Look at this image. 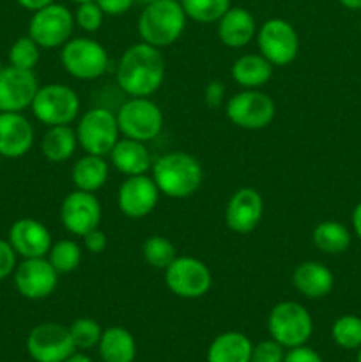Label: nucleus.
I'll list each match as a JSON object with an SVG mask.
<instances>
[{"label":"nucleus","mask_w":361,"mask_h":362,"mask_svg":"<svg viewBox=\"0 0 361 362\" xmlns=\"http://www.w3.org/2000/svg\"><path fill=\"white\" fill-rule=\"evenodd\" d=\"M166 76V62L161 49L140 41L122 53L115 80L130 98H151L159 90Z\"/></svg>","instance_id":"nucleus-1"},{"label":"nucleus","mask_w":361,"mask_h":362,"mask_svg":"<svg viewBox=\"0 0 361 362\" xmlns=\"http://www.w3.org/2000/svg\"><path fill=\"white\" fill-rule=\"evenodd\" d=\"M151 172L159 193L173 200L193 197L204 180V170L198 159L183 151L163 154L152 163Z\"/></svg>","instance_id":"nucleus-2"},{"label":"nucleus","mask_w":361,"mask_h":362,"mask_svg":"<svg viewBox=\"0 0 361 362\" xmlns=\"http://www.w3.org/2000/svg\"><path fill=\"white\" fill-rule=\"evenodd\" d=\"M186 20L179 0H156L144 6L138 18V34L142 41L161 49L179 41Z\"/></svg>","instance_id":"nucleus-3"},{"label":"nucleus","mask_w":361,"mask_h":362,"mask_svg":"<svg viewBox=\"0 0 361 362\" xmlns=\"http://www.w3.org/2000/svg\"><path fill=\"white\" fill-rule=\"evenodd\" d=\"M268 329L271 338L283 349H294L306 345L314 332V320L303 304L282 300L269 311Z\"/></svg>","instance_id":"nucleus-4"},{"label":"nucleus","mask_w":361,"mask_h":362,"mask_svg":"<svg viewBox=\"0 0 361 362\" xmlns=\"http://www.w3.org/2000/svg\"><path fill=\"white\" fill-rule=\"evenodd\" d=\"M80 98L69 85L50 83L39 87L30 110L45 126H69L80 115Z\"/></svg>","instance_id":"nucleus-5"},{"label":"nucleus","mask_w":361,"mask_h":362,"mask_svg":"<svg viewBox=\"0 0 361 362\" xmlns=\"http://www.w3.org/2000/svg\"><path fill=\"white\" fill-rule=\"evenodd\" d=\"M115 117L122 136L144 144L156 140L165 124L161 108L151 98H130L120 105Z\"/></svg>","instance_id":"nucleus-6"},{"label":"nucleus","mask_w":361,"mask_h":362,"mask_svg":"<svg viewBox=\"0 0 361 362\" xmlns=\"http://www.w3.org/2000/svg\"><path fill=\"white\" fill-rule=\"evenodd\" d=\"M60 64L76 80H98L108 71V52L101 42L91 37L69 39L60 49Z\"/></svg>","instance_id":"nucleus-7"},{"label":"nucleus","mask_w":361,"mask_h":362,"mask_svg":"<svg viewBox=\"0 0 361 362\" xmlns=\"http://www.w3.org/2000/svg\"><path fill=\"white\" fill-rule=\"evenodd\" d=\"M78 145L85 154L106 156L120 138L119 124L115 113L108 108H91L78 119L76 126Z\"/></svg>","instance_id":"nucleus-8"},{"label":"nucleus","mask_w":361,"mask_h":362,"mask_svg":"<svg viewBox=\"0 0 361 362\" xmlns=\"http://www.w3.org/2000/svg\"><path fill=\"white\" fill-rule=\"evenodd\" d=\"M227 119L234 126L248 131L265 129L275 120L276 105L258 88H244L225 103Z\"/></svg>","instance_id":"nucleus-9"},{"label":"nucleus","mask_w":361,"mask_h":362,"mask_svg":"<svg viewBox=\"0 0 361 362\" xmlns=\"http://www.w3.org/2000/svg\"><path fill=\"white\" fill-rule=\"evenodd\" d=\"M258 53L275 67L289 66L299 52V35L292 23L283 18H271L257 28Z\"/></svg>","instance_id":"nucleus-10"},{"label":"nucleus","mask_w":361,"mask_h":362,"mask_svg":"<svg viewBox=\"0 0 361 362\" xmlns=\"http://www.w3.org/2000/svg\"><path fill=\"white\" fill-rule=\"evenodd\" d=\"M74 28V16L62 4H50L32 13L28 21V35L41 48H62L71 39Z\"/></svg>","instance_id":"nucleus-11"},{"label":"nucleus","mask_w":361,"mask_h":362,"mask_svg":"<svg viewBox=\"0 0 361 362\" xmlns=\"http://www.w3.org/2000/svg\"><path fill=\"white\" fill-rule=\"evenodd\" d=\"M165 285L180 299H200L211 290V269L195 257H177L165 269Z\"/></svg>","instance_id":"nucleus-12"},{"label":"nucleus","mask_w":361,"mask_h":362,"mask_svg":"<svg viewBox=\"0 0 361 362\" xmlns=\"http://www.w3.org/2000/svg\"><path fill=\"white\" fill-rule=\"evenodd\" d=\"M27 352L35 362H64L76 352L69 327L45 322L28 332Z\"/></svg>","instance_id":"nucleus-13"},{"label":"nucleus","mask_w":361,"mask_h":362,"mask_svg":"<svg viewBox=\"0 0 361 362\" xmlns=\"http://www.w3.org/2000/svg\"><path fill=\"white\" fill-rule=\"evenodd\" d=\"M18 293L28 300H41L52 296L59 285V272L48 258H23L13 272Z\"/></svg>","instance_id":"nucleus-14"},{"label":"nucleus","mask_w":361,"mask_h":362,"mask_svg":"<svg viewBox=\"0 0 361 362\" xmlns=\"http://www.w3.org/2000/svg\"><path fill=\"white\" fill-rule=\"evenodd\" d=\"M103 218L101 202L96 193L74 189L60 205V223L71 235L84 237L91 230L99 228Z\"/></svg>","instance_id":"nucleus-15"},{"label":"nucleus","mask_w":361,"mask_h":362,"mask_svg":"<svg viewBox=\"0 0 361 362\" xmlns=\"http://www.w3.org/2000/svg\"><path fill=\"white\" fill-rule=\"evenodd\" d=\"M39 81L34 71L14 66L0 67V112H23L30 108Z\"/></svg>","instance_id":"nucleus-16"},{"label":"nucleus","mask_w":361,"mask_h":362,"mask_svg":"<svg viewBox=\"0 0 361 362\" xmlns=\"http://www.w3.org/2000/svg\"><path fill=\"white\" fill-rule=\"evenodd\" d=\"M159 189L152 177H126L117 191V207L126 218L142 219L151 214L159 202Z\"/></svg>","instance_id":"nucleus-17"},{"label":"nucleus","mask_w":361,"mask_h":362,"mask_svg":"<svg viewBox=\"0 0 361 362\" xmlns=\"http://www.w3.org/2000/svg\"><path fill=\"white\" fill-rule=\"evenodd\" d=\"M264 218V198L253 187L234 191L225 207V223L232 232L250 233Z\"/></svg>","instance_id":"nucleus-18"},{"label":"nucleus","mask_w":361,"mask_h":362,"mask_svg":"<svg viewBox=\"0 0 361 362\" xmlns=\"http://www.w3.org/2000/svg\"><path fill=\"white\" fill-rule=\"evenodd\" d=\"M7 240L21 258H42L48 255L53 239L50 230L34 218H21L11 225Z\"/></svg>","instance_id":"nucleus-19"},{"label":"nucleus","mask_w":361,"mask_h":362,"mask_svg":"<svg viewBox=\"0 0 361 362\" xmlns=\"http://www.w3.org/2000/svg\"><path fill=\"white\" fill-rule=\"evenodd\" d=\"M34 127L21 112H0V156L18 159L34 145Z\"/></svg>","instance_id":"nucleus-20"},{"label":"nucleus","mask_w":361,"mask_h":362,"mask_svg":"<svg viewBox=\"0 0 361 362\" xmlns=\"http://www.w3.org/2000/svg\"><path fill=\"white\" fill-rule=\"evenodd\" d=\"M110 163L124 177L145 175L152 168V156L147 144L133 138H119L110 151Z\"/></svg>","instance_id":"nucleus-21"},{"label":"nucleus","mask_w":361,"mask_h":362,"mask_svg":"<svg viewBox=\"0 0 361 362\" xmlns=\"http://www.w3.org/2000/svg\"><path fill=\"white\" fill-rule=\"evenodd\" d=\"M216 25L219 41L229 48H244L257 35L253 14L244 7H230Z\"/></svg>","instance_id":"nucleus-22"},{"label":"nucleus","mask_w":361,"mask_h":362,"mask_svg":"<svg viewBox=\"0 0 361 362\" xmlns=\"http://www.w3.org/2000/svg\"><path fill=\"white\" fill-rule=\"evenodd\" d=\"M292 285L308 299H322L335 286V276L321 262H301L292 272Z\"/></svg>","instance_id":"nucleus-23"},{"label":"nucleus","mask_w":361,"mask_h":362,"mask_svg":"<svg viewBox=\"0 0 361 362\" xmlns=\"http://www.w3.org/2000/svg\"><path fill=\"white\" fill-rule=\"evenodd\" d=\"M273 69L275 66L260 53H246L232 64L230 76L243 88H260L271 80Z\"/></svg>","instance_id":"nucleus-24"},{"label":"nucleus","mask_w":361,"mask_h":362,"mask_svg":"<svg viewBox=\"0 0 361 362\" xmlns=\"http://www.w3.org/2000/svg\"><path fill=\"white\" fill-rule=\"evenodd\" d=\"M250 338L243 332L227 331L216 336L207 349V362H251Z\"/></svg>","instance_id":"nucleus-25"},{"label":"nucleus","mask_w":361,"mask_h":362,"mask_svg":"<svg viewBox=\"0 0 361 362\" xmlns=\"http://www.w3.org/2000/svg\"><path fill=\"white\" fill-rule=\"evenodd\" d=\"M110 175V166L103 156L85 154L78 159L71 170V180L74 187L87 193H96L106 184Z\"/></svg>","instance_id":"nucleus-26"},{"label":"nucleus","mask_w":361,"mask_h":362,"mask_svg":"<svg viewBox=\"0 0 361 362\" xmlns=\"http://www.w3.org/2000/svg\"><path fill=\"white\" fill-rule=\"evenodd\" d=\"M98 350L103 362H134L137 341L127 329L113 325L103 331Z\"/></svg>","instance_id":"nucleus-27"},{"label":"nucleus","mask_w":361,"mask_h":362,"mask_svg":"<svg viewBox=\"0 0 361 362\" xmlns=\"http://www.w3.org/2000/svg\"><path fill=\"white\" fill-rule=\"evenodd\" d=\"M78 148L76 129L71 126H52L48 127L41 140V152L48 161L64 163Z\"/></svg>","instance_id":"nucleus-28"},{"label":"nucleus","mask_w":361,"mask_h":362,"mask_svg":"<svg viewBox=\"0 0 361 362\" xmlns=\"http://www.w3.org/2000/svg\"><path fill=\"white\" fill-rule=\"evenodd\" d=\"M311 239L317 250L326 255H340L350 246V232L345 225L338 221L319 223L314 228Z\"/></svg>","instance_id":"nucleus-29"},{"label":"nucleus","mask_w":361,"mask_h":362,"mask_svg":"<svg viewBox=\"0 0 361 362\" xmlns=\"http://www.w3.org/2000/svg\"><path fill=\"white\" fill-rule=\"evenodd\" d=\"M46 258L59 276L71 274L81 264V246L73 239H60L52 244Z\"/></svg>","instance_id":"nucleus-30"},{"label":"nucleus","mask_w":361,"mask_h":362,"mask_svg":"<svg viewBox=\"0 0 361 362\" xmlns=\"http://www.w3.org/2000/svg\"><path fill=\"white\" fill-rule=\"evenodd\" d=\"M142 257L149 267L156 269V271H165L177 258V250L172 240H168L166 237L152 235L142 246Z\"/></svg>","instance_id":"nucleus-31"},{"label":"nucleus","mask_w":361,"mask_h":362,"mask_svg":"<svg viewBox=\"0 0 361 362\" xmlns=\"http://www.w3.org/2000/svg\"><path fill=\"white\" fill-rule=\"evenodd\" d=\"M184 13L197 23H218L230 9V0H179Z\"/></svg>","instance_id":"nucleus-32"},{"label":"nucleus","mask_w":361,"mask_h":362,"mask_svg":"<svg viewBox=\"0 0 361 362\" xmlns=\"http://www.w3.org/2000/svg\"><path fill=\"white\" fill-rule=\"evenodd\" d=\"M331 338L340 349L357 350L361 346V318L356 315L336 318L331 327Z\"/></svg>","instance_id":"nucleus-33"},{"label":"nucleus","mask_w":361,"mask_h":362,"mask_svg":"<svg viewBox=\"0 0 361 362\" xmlns=\"http://www.w3.org/2000/svg\"><path fill=\"white\" fill-rule=\"evenodd\" d=\"M39 59H41V46L30 35L18 37L9 48V64L20 69L34 71Z\"/></svg>","instance_id":"nucleus-34"},{"label":"nucleus","mask_w":361,"mask_h":362,"mask_svg":"<svg viewBox=\"0 0 361 362\" xmlns=\"http://www.w3.org/2000/svg\"><path fill=\"white\" fill-rule=\"evenodd\" d=\"M69 334L74 346H76V350H91L99 345L103 329L96 320L84 317L76 318V320L69 325Z\"/></svg>","instance_id":"nucleus-35"},{"label":"nucleus","mask_w":361,"mask_h":362,"mask_svg":"<svg viewBox=\"0 0 361 362\" xmlns=\"http://www.w3.org/2000/svg\"><path fill=\"white\" fill-rule=\"evenodd\" d=\"M74 25L81 28L85 32H98L101 28L103 20H105V13L101 11V7L98 6L96 0L91 2H81L78 4L76 11H74Z\"/></svg>","instance_id":"nucleus-36"},{"label":"nucleus","mask_w":361,"mask_h":362,"mask_svg":"<svg viewBox=\"0 0 361 362\" xmlns=\"http://www.w3.org/2000/svg\"><path fill=\"white\" fill-rule=\"evenodd\" d=\"M285 349L273 338L258 341L251 350V362H283Z\"/></svg>","instance_id":"nucleus-37"},{"label":"nucleus","mask_w":361,"mask_h":362,"mask_svg":"<svg viewBox=\"0 0 361 362\" xmlns=\"http://www.w3.org/2000/svg\"><path fill=\"white\" fill-rule=\"evenodd\" d=\"M18 255L13 250L9 240L0 239V281L9 276H13L14 269H16Z\"/></svg>","instance_id":"nucleus-38"},{"label":"nucleus","mask_w":361,"mask_h":362,"mask_svg":"<svg viewBox=\"0 0 361 362\" xmlns=\"http://www.w3.org/2000/svg\"><path fill=\"white\" fill-rule=\"evenodd\" d=\"M204 101L209 108L218 110L222 108L223 101H225V85L219 80H212L205 85L204 90Z\"/></svg>","instance_id":"nucleus-39"},{"label":"nucleus","mask_w":361,"mask_h":362,"mask_svg":"<svg viewBox=\"0 0 361 362\" xmlns=\"http://www.w3.org/2000/svg\"><path fill=\"white\" fill-rule=\"evenodd\" d=\"M81 239H84L85 250L92 255H101L103 251L106 250V246H108L106 233L99 228H94V230H91V232H87L84 237H81Z\"/></svg>","instance_id":"nucleus-40"},{"label":"nucleus","mask_w":361,"mask_h":362,"mask_svg":"<svg viewBox=\"0 0 361 362\" xmlns=\"http://www.w3.org/2000/svg\"><path fill=\"white\" fill-rule=\"evenodd\" d=\"M283 362H322V357L310 346L301 345L289 349V352H285Z\"/></svg>","instance_id":"nucleus-41"},{"label":"nucleus","mask_w":361,"mask_h":362,"mask_svg":"<svg viewBox=\"0 0 361 362\" xmlns=\"http://www.w3.org/2000/svg\"><path fill=\"white\" fill-rule=\"evenodd\" d=\"M101 11L108 16H120L134 6L137 0H96Z\"/></svg>","instance_id":"nucleus-42"},{"label":"nucleus","mask_w":361,"mask_h":362,"mask_svg":"<svg viewBox=\"0 0 361 362\" xmlns=\"http://www.w3.org/2000/svg\"><path fill=\"white\" fill-rule=\"evenodd\" d=\"M18 6H21L23 9L27 11H32V13H35V11L42 9V7L50 6V4H53L55 0H16Z\"/></svg>","instance_id":"nucleus-43"},{"label":"nucleus","mask_w":361,"mask_h":362,"mask_svg":"<svg viewBox=\"0 0 361 362\" xmlns=\"http://www.w3.org/2000/svg\"><path fill=\"white\" fill-rule=\"evenodd\" d=\"M353 228L361 240V202L354 207L353 211Z\"/></svg>","instance_id":"nucleus-44"},{"label":"nucleus","mask_w":361,"mask_h":362,"mask_svg":"<svg viewBox=\"0 0 361 362\" xmlns=\"http://www.w3.org/2000/svg\"><path fill=\"white\" fill-rule=\"evenodd\" d=\"M64 362H92V359L88 356H85V354L78 352V350H76V352H74L73 356L67 357V359L64 361Z\"/></svg>","instance_id":"nucleus-45"},{"label":"nucleus","mask_w":361,"mask_h":362,"mask_svg":"<svg viewBox=\"0 0 361 362\" xmlns=\"http://www.w3.org/2000/svg\"><path fill=\"white\" fill-rule=\"evenodd\" d=\"M338 2L342 4L343 7H347V9H353V11L361 9V0H338Z\"/></svg>","instance_id":"nucleus-46"},{"label":"nucleus","mask_w":361,"mask_h":362,"mask_svg":"<svg viewBox=\"0 0 361 362\" xmlns=\"http://www.w3.org/2000/svg\"><path fill=\"white\" fill-rule=\"evenodd\" d=\"M138 4H144V6H147V4H151V2H156V0H137Z\"/></svg>","instance_id":"nucleus-47"},{"label":"nucleus","mask_w":361,"mask_h":362,"mask_svg":"<svg viewBox=\"0 0 361 362\" xmlns=\"http://www.w3.org/2000/svg\"><path fill=\"white\" fill-rule=\"evenodd\" d=\"M356 362H361V346H360V349H357V359H356Z\"/></svg>","instance_id":"nucleus-48"},{"label":"nucleus","mask_w":361,"mask_h":362,"mask_svg":"<svg viewBox=\"0 0 361 362\" xmlns=\"http://www.w3.org/2000/svg\"><path fill=\"white\" fill-rule=\"evenodd\" d=\"M73 2H76V4H81V2H91V0H73Z\"/></svg>","instance_id":"nucleus-49"},{"label":"nucleus","mask_w":361,"mask_h":362,"mask_svg":"<svg viewBox=\"0 0 361 362\" xmlns=\"http://www.w3.org/2000/svg\"><path fill=\"white\" fill-rule=\"evenodd\" d=\"M0 168H2V156H0Z\"/></svg>","instance_id":"nucleus-50"},{"label":"nucleus","mask_w":361,"mask_h":362,"mask_svg":"<svg viewBox=\"0 0 361 362\" xmlns=\"http://www.w3.org/2000/svg\"><path fill=\"white\" fill-rule=\"evenodd\" d=\"M360 30H361V21H360Z\"/></svg>","instance_id":"nucleus-51"}]
</instances>
